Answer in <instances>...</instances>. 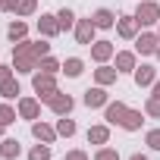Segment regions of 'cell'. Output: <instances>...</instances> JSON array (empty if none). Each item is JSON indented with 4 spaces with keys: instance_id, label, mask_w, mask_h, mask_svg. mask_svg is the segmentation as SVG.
<instances>
[{
    "instance_id": "30",
    "label": "cell",
    "mask_w": 160,
    "mask_h": 160,
    "mask_svg": "<svg viewBox=\"0 0 160 160\" xmlns=\"http://www.w3.org/2000/svg\"><path fill=\"white\" fill-rule=\"evenodd\" d=\"M35 10H38V0H19V7H16L19 16H32Z\"/></svg>"
},
{
    "instance_id": "16",
    "label": "cell",
    "mask_w": 160,
    "mask_h": 160,
    "mask_svg": "<svg viewBox=\"0 0 160 160\" xmlns=\"http://www.w3.org/2000/svg\"><path fill=\"white\" fill-rule=\"evenodd\" d=\"M141 122H144V110H132V107H129L119 126H122L126 132H138V129H141Z\"/></svg>"
},
{
    "instance_id": "1",
    "label": "cell",
    "mask_w": 160,
    "mask_h": 160,
    "mask_svg": "<svg viewBox=\"0 0 160 160\" xmlns=\"http://www.w3.org/2000/svg\"><path fill=\"white\" fill-rule=\"evenodd\" d=\"M13 69H16V72H25V75H35L38 57H35L32 41H16V44H13Z\"/></svg>"
},
{
    "instance_id": "6",
    "label": "cell",
    "mask_w": 160,
    "mask_h": 160,
    "mask_svg": "<svg viewBox=\"0 0 160 160\" xmlns=\"http://www.w3.org/2000/svg\"><path fill=\"white\" fill-rule=\"evenodd\" d=\"M94 32H98V25H94L91 19H78V22H75V41H78V44L91 47V44H94Z\"/></svg>"
},
{
    "instance_id": "22",
    "label": "cell",
    "mask_w": 160,
    "mask_h": 160,
    "mask_svg": "<svg viewBox=\"0 0 160 160\" xmlns=\"http://www.w3.org/2000/svg\"><path fill=\"white\" fill-rule=\"evenodd\" d=\"M63 72L69 75V78H78L85 72V60H78V57H69V60H63Z\"/></svg>"
},
{
    "instance_id": "17",
    "label": "cell",
    "mask_w": 160,
    "mask_h": 160,
    "mask_svg": "<svg viewBox=\"0 0 160 160\" xmlns=\"http://www.w3.org/2000/svg\"><path fill=\"white\" fill-rule=\"evenodd\" d=\"M135 66H138L135 50H119V53H116V69H119V72H135Z\"/></svg>"
},
{
    "instance_id": "3",
    "label": "cell",
    "mask_w": 160,
    "mask_h": 160,
    "mask_svg": "<svg viewBox=\"0 0 160 160\" xmlns=\"http://www.w3.org/2000/svg\"><path fill=\"white\" fill-rule=\"evenodd\" d=\"M135 22L138 25H157L160 22V3L157 0H141L135 10Z\"/></svg>"
},
{
    "instance_id": "20",
    "label": "cell",
    "mask_w": 160,
    "mask_h": 160,
    "mask_svg": "<svg viewBox=\"0 0 160 160\" xmlns=\"http://www.w3.org/2000/svg\"><path fill=\"white\" fill-rule=\"evenodd\" d=\"M88 141L104 148V144L110 141V126H91V129H88Z\"/></svg>"
},
{
    "instance_id": "19",
    "label": "cell",
    "mask_w": 160,
    "mask_h": 160,
    "mask_svg": "<svg viewBox=\"0 0 160 160\" xmlns=\"http://www.w3.org/2000/svg\"><path fill=\"white\" fill-rule=\"evenodd\" d=\"M19 154H22V148H19L16 138H3V141H0V157H3V160H16Z\"/></svg>"
},
{
    "instance_id": "39",
    "label": "cell",
    "mask_w": 160,
    "mask_h": 160,
    "mask_svg": "<svg viewBox=\"0 0 160 160\" xmlns=\"http://www.w3.org/2000/svg\"><path fill=\"white\" fill-rule=\"evenodd\" d=\"M3 129H7V126H3V122H0V138H3Z\"/></svg>"
},
{
    "instance_id": "8",
    "label": "cell",
    "mask_w": 160,
    "mask_h": 160,
    "mask_svg": "<svg viewBox=\"0 0 160 160\" xmlns=\"http://www.w3.org/2000/svg\"><path fill=\"white\" fill-rule=\"evenodd\" d=\"M16 110H19L22 119H32V122H35V119L41 116V101H38V98H19Z\"/></svg>"
},
{
    "instance_id": "37",
    "label": "cell",
    "mask_w": 160,
    "mask_h": 160,
    "mask_svg": "<svg viewBox=\"0 0 160 160\" xmlns=\"http://www.w3.org/2000/svg\"><path fill=\"white\" fill-rule=\"evenodd\" d=\"M151 98H157V101H160V78H157V82L151 85Z\"/></svg>"
},
{
    "instance_id": "31",
    "label": "cell",
    "mask_w": 160,
    "mask_h": 160,
    "mask_svg": "<svg viewBox=\"0 0 160 160\" xmlns=\"http://www.w3.org/2000/svg\"><path fill=\"white\" fill-rule=\"evenodd\" d=\"M144 144H148L151 151H160V129H151V132L144 135Z\"/></svg>"
},
{
    "instance_id": "23",
    "label": "cell",
    "mask_w": 160,
    "mask_h": 160,
    "mask_svg": "<svg viewBox=\"0 0 160 160\" xmlns=\"http://www.w3.org/2000/svg\"><path fill=\"white\" fill-rule=\"evenodd\" d=\"M7 35H10V41H13V44H16V41H25L28 25H25L22 19H13V22H10V28H7Z\"/></svg>"
},
{
    "instance_id": "29",
    "label": "cell",
    "mask_w": 160,
    "mask_h": 160,
    "mask_svg": "<svg viewBox=\"0 0 160 160\" xmlns=\"http://www.w3.org/2000/svg\"><path fill=\"white\" fill-rule=\"evenodd\" d=\"M144 116L160 119V101H157V98H148V101H144Z\"/></svg>"
},
{
    "instance_id": "38",
    "label": "cell",
    "mask_w": 160,
    "mask_h": 160,
    "mask_svg": "<svg viewBox=\"0 0 160 160\" xmlns=\"http://www.w3.org/2000/svg\"><path fill=\"white\" fill-rule=\"evenodd\" d=\"M129 160H151V157H148V154H132Z\"/></svg>"
},
{
    "instance_id": "33",
    "label": "cell",
    "mask_w": 160,
    "mask_h": 160,
    "mask_svg": "<svg viewBox=\"0 0 160 160\" xmlns=\"http://www.w3.org/2000/svg\"><path fill=\"white\" fill-rule=\"evenodd\" d=\"M32 47H35L38 63H41V57H47V53H50V44H47V41H32Z\"/></svg>"
},
{
    "instance_id": "41",
    "label": "cell",
    "mask_w": 160,
    "mask_h": 160,
    "mask_svg": "<svg viewBox=\"0 0 160 160\" xmlns=\"http://www.w3.org/2000/svg\"><path fill=\"white\" fill-rule=\"evenodd\" d=\"M157 35H160V22H157Z\"/></svg>"
},
{
    "instance_id": "24",
    "label": "cell",
    "mask_w": 160,
    "mask_h": 160,
    "mask_svg": "<svg viewBox=\"0 0 160 160\" xmlns=\"http://www.w3.org/2000/svg\"><path fill=\"white\" fill-rule=\"evenodd\" d=\"M57 22H60V32H69V28H75V22H78V19H75V13H72V10H66V7H63V10L57 13Z\"/></svg>"
},
{
    "instance_id": "5",
    "label": "cell",
    "mask_w": 160,
    "mask_h": 160,
    "mask_svg": "<svg viewBox=\"0 0 160 160\" xmlns=\"http://www.w3.org/2000/svg\"><path fill=\"white\" fill-rule=\"evenodd\" d=\"M47 107H50L57 116H69V113H72V107H75V101H72L69 94L57 91V94H50V98H47Z\"/></svg>"
},
{
    "instance_id": "27",
    "label": "cell",
    "mask_w": 160,
    "mask_h": 160,
    "mask_svg": "<svg viewBox=\"0 0 160 160\" xmlns=\"http://www.w3.org/2000/svg\"><path fill=\"white\" fill-rule=\"evenodd\" d=\"M28 160H50V144H35L32 151H28Z\"/></svg>"
},
{
    "instance_id": "7",
    "label": "cell",
    "mask_w": 160,
    "mask_h": 160,
    "mask_svg": "<svg viewBox=\"0 0 160 160\" xmlns=\"http://www.w3.org/2000/svg\"><path fill=\"white\" fill-rule=\"evenodd\" d=\"M138 28H141V25L135 22V16H119V19H116V35L126 38V41H135V38H138Z\"/></svg>"
},
{
    "instance_id": "12",
    "label": "cell",
    "mask_w": 160,
    "mask_h": 160,
    "mask_svg": "<svg viewBox=\"0 0 160 160\" xmlns=\"http://www.w3.org/2000/svg\"><path fill=\"white\" fill-rule=\"evenodd\" d=\"M113 53H116L113 41H94V44H91V60H94L98 66H101V63H107Z\"/></svg>"
},
{
    "instance_id": "9",
    "label": "cell",
    "mask_w": 160,
    "mask_h": 160,
    "mask_svg": "<svg viewBox=\"0 0 160 160\" xmlns=\"http://www.w3.org/2000/svg\"><path fill=\"white\" fill-rule=\"evenodd\" d=\"M132 78H135V85H138V88H151V85L157 82V69L148 66V63H141V66H135Z\"/></svg>"
},
{
    "instance_id": "40",
    "label": "cell",
    "mask_w": 160,
    "mask_h": 160,
    "mask_svg": "<svg viewBox=\"0 0 160 160\" xmlns=\"http://www.w3.org/2000/svg\"><path fill=\"white\" fill-rule=\"evenodd\" d=\"M154 57H157V60H160V47H157V53H154Z\"/></svg>"
},
{
    "instance_id": "14",
    "label": "cell",
    "mask_w": 160,
    "mask_h": 160,
    "mask_svg": "<svg viewBox=\"0 0 160 160\" xmlns=\"http://www.w3.org/2000/svg\"><path fill=\"white\" fill-rule=\"evenodd\" d=\"M116 78H119V69H116V66L101 63V66L94 69V82H98V85H104V88H107V85H113Z\"/></svg>"
},
{
    "instance_id": "35",
    "label": "cell",
    "mask_w": 160,
    "mask_h": 160,
    "mask_svg": "<svg viewBox=\"0 0 160 160\" xmlns=\"http://www.w3.org/2000/svg\"><path fill=\"white\" fill-rule=\"evenodd\" d=\"M66 160H88L85 151H66Z\"/></svg>"
},
{
    "instance_id": "2",
    "label": "cell",
    "mask_w": 160,
    "mask_h": 160,
    "mask_svg": "<svg viewBox=\"0 0 160 160\" xmlns=\"http://www.w3.org/2000/svg\"><path fill=\"white\" fill-rule=\"evenodd\" d=\"M32 88H35L38 101H44V104H47L50 94L60 91V88H57V75H50V72H35V75H32Z\"/></svg>"
},
{
    "instance_id": "26",
    "label": "cell",
    "mask_w": 160,
    "mask_h": 160,
    "mask_svg": "<svg viewBox=\"0 0 160 160\" xmlns=\"http://www.w3.org/2000/svg\"><path fill=\"white\" fill-rule=\"evenodd\" d=\"M57 135H60V138H72V135H75V119L60 116V119H57Z\"/></svg>"
},
{
    "instance_id": "4",
    "label": "cell",
    "mask_w": 160,
    "mask_h": 160,
    "mask_svg": "<svg viewBox=\"0 0 160 160\" xmlns=\"http://www.w3.org/2000/svg\"><path fill=\"white\" fill-rule=\"evenodd\" d=\"M157 47H160V35H157V32H141V35L135 38V53H141V57L157 53Z\"/></svg>"
},
{
    "instance_id": "15",
    "label": "cell",
    "mask_w": 160,
    "mask_h": 160,
    "mask_svg": "<svg viewBox=\"0 0 160 160\" xmlns=\"http://www.w3.org/2000/svg\"><path fill=\"white\" fill-rule=\"evenodd\" d=\"M126 110H129V107H126L122 101L107 104V107H104V119H107V126H119V122H122V116H126Z\"/></svg>"
},
{
    "instance_id": "13",
    "label": "cell",
    "mask_w": 160,
    "mask_h": 160,
    "mask_svg": "<svg viewBox=\"0 0 160 160\" xmlns=\"http://www.w3.org/2000/svg\"><path fill=\"white\" fill-rule=\"evenodd\" d=\"M32 135L38 138V141H44V144H53L60 135H57V129L53 126H47V122H41V119H35L32 122Z\"/></svg>"
},
{
    "instance_id": "11",
    "label": "cell",
    "mask_w": 160,
    "mask_h": 160,
    "mask_svg": "<svg viewBox=\"0 0 160 160\" xmlns=\"http://www.w3.org/2000/svg\"><path fill=\"white\" fill-rule=\"evenodd\" d=\"M38 32H41V38H57V35H60V22H57V16H53V13H41V19H38Z\"/></svg>"
},
{
    "instance_id": "25",
    "label": "cell",
    "mask_w": 160,
    "mask_h": 160,
    "mask_svg": "<svg viewBox=\"0 0 160 160\" xmlns=\"http://www.w3.org/2000/svg\"><path fill=\"white\" fill-rule=\"evenodd\" d=\"M38 69H41V72H50V75H57V72H63V63H60L57 57H50V53H47V57H41Z\"/></svg>"
},
{
    "instance_id": "34",
    "label": "cell",
    "mask_w": 160,
    "mask_h": 160,
    "mask_svg": "<svg viewBox=\"0 0 160 160\" xmlns=\"http://www.w3.org/2000/svg\"><path fill=\"white\" fill-rule=\"evenodd\" d=\"M19 0H0V13H16Z\"/></svg>"
},
{
    "instance_id": "32",
    "label": "cell",
    "mask_w": 160,
    "mask_h": 160,
    "mask_svg": "<svg viewBox=\"0 0 160 160\" xmlns=\"http://www.w3.org/2000/svg\"><path fill=\"white\" fill-rule=\"evenodd\" d=\"M94 160H119V151H113V148H98Z\"/></svg>"
},
{
    "instance_id": "36",
    "label": "cell",
    "mask_w": 160,
    "mask_h": 160,
    "mask_svg": "<svg viewBox=\"0 0 160 160\" xmlns=\"http://www.w3.org/2000/svg\"><path fill=\"white\" fill-rule=\"evenodd\" d=\"M7 78H13V66H3V63H0V82H7Z\"/></svg>"
},
{
    "instance_id": "10",
    "label": "cell",
    "mask_w": 160,
    "mask_h": 160,
    "mask_svg": "<svg viewBox=\"0 0 160 160\" xmlns=\"http://www.w3.org/2000/svg\"><path fill=\"white\" fill-rule=\"evenodd\" d=\"M82 101H85V107H91V110H94V107H107V104H110V94L104 91V85H94V88H88V91H85V98H82Z\"/></svg>"
},
{
    "instance_id": "21",
    "label": "cell",
    "mask_w": 160,
    "mask_h": 160,
    "mask_svg": "<svg viewBox=\"0 0 160 160\" xmlns=\"http://www.w3.org/2000/svg\"><path fill=\"white\" fill-rule=\"evenodd\" d=\"M19 94H22V88H19L16 78H7V82H0V98H3V101H16Z\"/></svg>"
},
{
    "instance_id": "28",
    "label": "cell",
    "mask_w": 160,
    "mask_h": 160,
    "mask_svg": "<svg viewBox=\"0 0 160 160\" xmlns=\"http://www.w3.org/2000/svg\"><path fill=\"white\" fill-rule=\"evenodd\" d=\"M16 113L19 110H13L10 104H0V122H3V126H13L16 122Z\"/></svg>"
},
{
    "instance_id": "18",
    "label": "cell",
    "mask_w": 160,
    "mask_h": 160,
    "mask_svg": "<svg viewBox=\"0 0 160 160\" xmlns=\"http://www.w3.org/2000/svg\"><path fill=\"white\" fill-rule=\"evenodd\" d=\"M91 22L98 25V28H113L116 25V16H113V10H107V7H101L94 16H91Z\"/></svg>"
}]
</instances>
